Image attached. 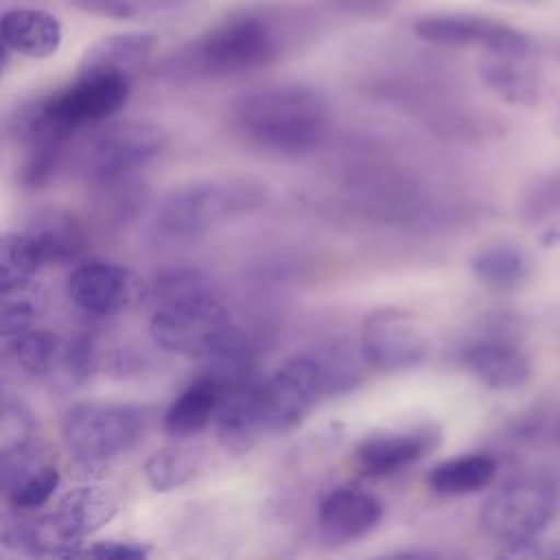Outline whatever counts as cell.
<instances>
[{
  "mask_svg": "<svg viewBox=\"0 0 560 560\" xmlns=\"http://www.w3.org/2000/svg\"><path fill=\"white\" fill-rule=\"evenodd\" d=\"M319 26V15L298 4H256L232 11L184 42L160 63L171 83L219 81L269 68Z\"/></svg>",
  "mask_w": 560,
  "mask_h": 560,
  "instance_id": "cell-1",
  "label": "cell"
},
{
  "mask_svg": "<svg viewBox=\"0 0 560 560\" xmlns=\"http://www.w3.org/2000/svg\"><path fill=\"white\" fill-rule=\"evenodd\" d=\"M328 103L311 85L271 83L241 94L230 109V125L252 151L273 158L313 153L328 131Z\"/></svg>",
  "mask_w": 560,
  "mask_h": 560,
  "instance_id": "cell-2",
  "label": "cell"
},
{
  "mask_svg": "<svg viewBox=\"0 0 560 560\" xmlns=\"http://www.w3.org/2000/svg\"><path fill=\"white\" fill-rule=\"evenodd\" d=\"M155 311L149 322L151 339L175 354L208 359L236 332L228 308L199 269H168L151 289Z\"/></svg>",
  "mask_w": 560,
  "mask_h": 560,
  "instance_id": "cell-3",
  "label": "cell"
},
{
  "mask_svg": "<svg viewBox=\"0 0 560 560\" xmlns=\"http://www.w3.org/2000/svg\"><path fill=\"white\" fill-rule=\"evenodd\" d=\"M265 188L245 177H212L171 190L153 210L149 232L164 245H190L219 225L258 210Z\"/></svg>",
  "mask_w": 560,
  "mask_h": 560,
  "instance_id": "cell-4",
  "label": "cell"
},
{
  "mask_svg": "<svg viewBox=\"0 0 560 560\" xmlns=\"http://www.w3.org/2000/svg\"><path fill=\"white\" fill-rule=\"evenodd\" d=\"M560 512V486L542 472H523L499 486L481 505L479 529L503 545V556L538 540Z\"/></svg>",
  "mask_w": 560,
  "mask_h": 560,
  "instance_id": "cell-5",
  "label": "cell"
},
{
  "mask_svg": "<svg viewBox=\"0 0 560 560\" xmlns=\"http://www.w3.org/2000/svg\"><path fill=\"white\" fill-rule=\"evenodd\" d=\"M149 424L147 409L127 402H79L61 418V440L81 468H103L131 451Z\"/></svg>",
  "mask_w": 560,
  "mask_h": 560,
  "instance_id": "cell-6",
  "label": "cell"
},
{
  "mask_svg": "<svg viewBox=\"0 0 560 560\" xmlns=\"http://www.w3.org/2000/svg\"><path fill=\"white\" fill-rule=\"evenodd\" d=\"M166 131L153 120H116L96 129L79 151V171L92 182L140 173L166 147Z\"/></svg>",
  "mask_w": 560,
  "mask_h": 560,
  "instance_id": "cell-7",
  "label": "cell"
},
{
  "mask_svg": "<svg viewBox=\"0 0 560 560\" xmlns=\"http://www.w3.org/2000/svg\"><path fill=\"white\" fill-rule=\"evenodd\" d=\"M328 398L322 365L313 352L287 359L262 381V416L269 433L298 429Z\"/></svg>",
  "mask_w": 560,
  "mask_h": 560,
  "instance_id": "cell-8",
  "label": "cell"
},
{
  "mask_svg": "<svg viewBox=\"0 0 560 560\" xmlns=\"http://www.w3.org/2000/svg\"><path fill=\"white\" fill-rule=\"evenodd\" d=\"M413 35L442 48H479L486 55H532L534 44L521 28L479 13L435 11L420 15Z\"/></svg>",
  "mask_w": 560,
  "mask_h": 560,
  "instance_id": "cell-9",
  "label": "cell"
},
{
  "mask_svg": "<svg viewBox=\"0 0 560 560\" xmlns=\"http://www.w3.org/2000/svg\"><path fill=\"white\" fill-rule=\"evenodd\" d=\"M66 291L79 311L96 317H112L129 311L144 298V282L125 265L85 260L70 271Z\"/></svg>",
  "mask_w": 560,
  "mask_h": 560,
  "instance_id": "cell-10",
  "label": "cell"
},
{
  "mask_svg": "<svg viewBox=\"0 0 560 560\" xmlns=\"http://www.w3.org/2000/svg\"><path fill=\"white\" fill-rule=\"evenodd\" d=\"M361 354L374 370L402 372L420 365L427 341L416 319L400 308H376L361 324Z\"/></svg>",
  "mask_w": 560,
  "mask_h": 560,
  "instance_id": "cell-11",
  "label": "cell"
},
{
  "mask_svg": "<svg viewBox=\"0 0 560 560\" xmlns=\"http://www.w3.org/2000/svg\"><path fill=\"white\" fill-rule=\"evenodd\" d=\"M440 442L442 431L433 422L376 431L354 446L352 466L365 477H392L431 455Z\"/></svg>",
  "mask_w": 560,
  "mask_h": 560,
  "instance_id": "cell-12",
  "label": "cell"
},
{
  "mask_svg": "<svg viewBox=\"0 0 560 560\" xmlns=\"http://www.w3.org/2000/svg\"><path fill=\"white\" fill-rule=\"evenodd\" d=\"M214 431L219 444L234 455H243L258 444L267 431L262 416V378L252 374L225 385L214 416Z\"/></svg>",
  "mask_w": 560,
  "mask_h": 560,
  "instance_id": "cell-13",
  "label": "cell"
},
{
  "mask_svg": "<svg viewBox=\"0 0 560 560\" xmlns=\"http://www.w3.org/2000/svg\"><path fill=\"white\" fill-rule=\"evenodd\" d=\"M459 361L492 392H514L532 378V361L527 352L514 339L503 335L472 339L464 346Z\"/></svg>",
  "mask_w": 560,
  "mask_h": 560,
  "instance_id": "cell-14",
  "label": "cell"
},
{
  "mask_svg": "<svg viewBox=\"0 0 560 560\" xmlns=\"http://www.w3.org/2000/svg\"><path fill=\"white\" fill-rule=\"evenodd\" d=\"M383 518V503L354 486H337L319 501L317 523L330 542L365 538Z\"/></svg>",
  "mask_w": 560,
  "mask_h": 560,
  "instance_id": "cell-15",
  "label": "cell"
},
{
  "mask_svg": "<svg viewBox=\"0 0 560 560\" xmlns=\"http://www.w3.org/2000/svg\"><path fill=\"white\" fill-rule=\"evenodd\" d=\"M158 46V37L147 31H120L96 39L79 59L77 72L107 74L133 81L147 68Z\"/></svg>",
  "mask_w": 560,
  "mask_h": 560,
  "instance_id": "cell-16",
  "label": "cell"
},
{
  "mask_svg": "<svg viewBox=\"0 0 560 560\" xmlns=\"http://www.w3.org/2000/svg\"><path fill=\"white\" fill-rule=\"evenodd\" d=\"M0 37L4 52L26 59H46L55 55L63 39L61 22L35 7H11L0 18Z\"/></svg>",
  "mask_w": 560,
  "mask_h": 560,
  "instance_id": "cell-17",
  "label": "cell"
},
{
  "mask_svg": "<svg viewBox=\"0 0 560 560\" xmlns=\"http://www.w3.org/2000/svg\"><path fill=\"white\" fill-rule=\"evenodd\" d=\"M479 77L503 103L534 107L542 98V77L532 55H486Z\"/></svg>",
  "mask_w": 560,
  "mask_h": 560,
  "instance_id": "cell-18",
  "label": "cell"
},
{
  "mask_svg": "<svg viewBox=\"0 0 560 560\" xmlns=\"http://www.w3.org/2000/svg\"><path fill=\"white\" fill-rule=\"evenodd\" d=\"M223 389V383L210 372L190 381L166 407L162 418L164 433L182 440L203 431L210 422H214Z\"/></svg>",
  "mask_w": 560,
  "mask_h": 560,
  "instance_id": "cell-19",
  "label": "cell"
},
{
  "mask_svg": "<svg viewBox=\"0 0 560 560\" xmlns=\"http://www.w3.org/2000/svg\"><path fill=\"white\" fill-rule=\"evenodd\" d=\"M118 512V501L101 486H77L68 490L50 512L66 538L81 545L85 536L101 529Z\"/></svg>",
  "mask_w": 560,
  "mask_h": 560,
  "instance_id": "cell-20",
  "label": "cell"
},
{
  "mask_svg": "<svg viewBox=\"0 0 560 560\" xmlns=\"http://www.w3.org/2000/svg\"><path fill=\"white\" fill-rule=\"evenodd\" d=\"M35 236L46 265H66L81 258L88 247V230L81 219L68 210H44L26 228Z\"/></svg>",
  "mask_w": 560,
  "mask_h": 560,
  "instance_id": "cell-21",
  "label": "cell"
},
{
  "mask_svg": "<svg viewBox=\"0 0 560 560\" xmlns=\"http://www.w3.org/2000/svg\"><path fill=\"white\" fill-rule=\"evenodd\" d=\"M499 462L492 453L477 451L435 464L427 472V486L442 497H464L488 488L497 475Z\"/></svg>",
  "mask_w": 560,
  "mask_h": 560,
  "instance_id": "cell-22",
  "label": "cell"
},
{
  "mask_svg": "<svg viewBox=\"0 0 560 560\" xmlns=\"http://www.w3.org/2000/svg\"><path fill=\"white\" fill-rule=\"evenodd\" d=\"M4 348H7V354L11 357V361L24 374L55 383V378L63 365V359H66L68 339L59 337L52 330L33 326L31 330H26L13 339H7Z\"/></svg>",
  "mask_w": 560,
  "mask_h": 560,
  "instance_id": "cell-23",
  "label": "cell"
},
{
  "mask_svg": "<svg viewBox=\"0 0 560 560\" xmlns=\"http://www.w3.org/2000/svg\"><path fill=\"white\" fill-rule=\"evenodd\" d=\"M470 271L483 287L505 293L518 289L527 280L529 258L518 245L497 241L472 254Z\"/></svg>",
  "mask_w": 560,
  "mask_h": 560,
  "instance_id": "cell-24",
  "label": "cell"
},
{
  "mask_svg": "<svg viewBox=\"0 0 560 560\" xmlns=\"http://www.w3.org/2000/svg\"><path fill=\"white\" fill-rule=\"evenodd\" d=\"M46 267L39 243L26 230L4 232L0 241V289L2 293L28 289L37 271Z\"/></svg>",
  "mask_w": 560,
  "mask_h": 560,
  "instance_id": "cell-25",
  "label": "cell"
},
{
  "mask_svg": "<svg viewBox=\"0 0 560 560\" xmlns=\"http://www.w3.org/2000/svg\"><path fill=\"white\" fill-rule=\"evenodd\" d=\"M96 192V208L103 219L120 225L131 221L147 203V186L136 175H125L116 179H105L94 184Z\"/></svg>",
  "mask_w": 560,
  "mask_h": 560,
  "instance_id": "cell-26",
  "label": "cell"
},
{
  "mask_svg": "<svg viewBox=\"0 0 560 560\" xmlns=\"http://www.w3.org/2000/svg\"><path fill=\"white\" fill-rule=\"evenodd\" d=\"M313 354L322 365L328 398L343 396L363 383V365H368V361L363 354L357 357L346 341H330L317 348Z\"/></svg>",
  "mask_w": 560,
  "mask_h": 560,
  "instance_id": "cell-27",
  "label": "cell"
},
{
  "mask_svg": "<svg viewBox=\"0 0 560 560\" xmlns=\"http://www.w3.org/2000/svg\"><path fill=\"white\" fill-rule=\"evenodd\" d=\"M197 472V457L179 446H164L144 462V479L155 492H173Z\"/></svg>",
  "mask_w": 560,
  "mask_h": 560,
  "instance_id": "cell-28",
  "label": "cell"
},
{
  "mask_svg": "<svg viewBox=\"0 0 560 560\" xmlns=\"http://www.w3.org/2000/svg\"><path fill=\"white\" fill-rule=\"evenodd\" d=\"M59 481H61V472L52 459V462L44 464L42 468H37L35 472H31L28 477H24L11 490H7L4 492L7 505L13 510L33 512V510L42 508L44 503H48V499L59 488Z\"/></svg>",
  "mask_w": 560,
  "mask_h": 560,
  "instance_id": "cell-29",
  "label": "cell"
},
{
  "mask_svg": "<svg viewBox=\"0 0 560 560\" xmlns=\"http://www.w3.org/2000/svg\"><path fill=\"white\" fill-rule=\"evenodd\" d=\"M521 212L529 223L549 219L551 214L558 217L560 214V173H551L536 179L523 197Z\"/></svg>",
  "mask_w": 560,
  "mask_h": 560,
  "instance_id": "cell-30",
  "label": "cell"
},
{
  "mask_svg": "<svg viewBox=\"0 0 560 560\" xmlns=\"http://www.w3.org/2000/svg\"><path fill=\"white\" fill-rule=\"evenodd\" d=\"M35 319H37V306L26 293V289L2 293V315H0L2 341L31 330L35 326Z\"/></svg>",
  "mask_w": 560,
  "mask_h": 560,
  "instance_id": "cell-31",
  "label": "cell"
},
{
  "mask_svg": "<svg viewBox=\"0 0 560 560\" xmlns=\"http://www.w3.org/2000/svg\"><path fill=\"white\" fill-rule=\"evenodd\" d=\"M151 553V547L131 538H105L81 549V556L101 560H142Z\"/></svg>",
  "mask_w": 560,
  "mask_h": 560,
  "instance_id": "cell-32",
  "label": "cell"
},
{
  "mask_svg": "<svg viewBox=\"0 0 560 560\" xmlns=\"http://www.w3.org/2000/svg\"><path fill=\"white\" fill-rule=\"evenodd\" d=\"M337 13L359 18V20H381L387 18L398 0H324Z\"/></svg>",
  "mask_w": 560,
  "mask_h": 560,
  "instance_id": "cell-33",
  "label": "cell"
},
{
  "mask_svg": "<svg viewBox=\"0 0 560 560\" xmlns=\"http://www.w3.org/2000/svg\"><path fill=\"white\" fill-rule=\"evenodd\" d=\"M79 11L107 18V20H129L136 15V0H70Z\"/></svg>",
  "mask_w": 560,
  "mask_h": 560,
  "instance_id": "cell-34",
  "label": "cell"
},
{
  "mask_svg": "<svg viewBox=\"0 0 560 560\" xmlns=\"http://www.w3.org/2000/svg\"><path fill=\"white\" fill-rule=\"evenodd\" d=\"M540 243L545 247H560V214L540 232Z\"/></svg>",
  "mask_w": 560,
  "mask_h": 560,
  "instance_id": "cell-35",
  "label": "cell"
},
{
  "mask_svg": "<svg viewBox=\"0 0 560 560\" xmlns=\"http://www.w3.org/2000/svg\"><path fill=\"white\" fill-rule=\"evenodd\" d=\"M553 127H556V133L560 136V105H558V112H556V118H553Z\"/></svg>",
  "mask_w": 560,
  "mask_h": 560,
  "instance_id": "cell-36",
  "label": "cell"
},
{
  "mask_svg": "<svg viewBox=\"0 0 560 560\" xmlns=\"http://www.w3.org/2000/svg\"><path fill=\"white\" fill-rule=\"evenodd\" d=\"M556 440L560 444V416H558V422H556Z\"/></svg>",
  "mask_w": 560,
  "mask_h": 560,
  "instance_id": "cell-37",
  "label": "cell"
},
{
  "mask_svg": "<svg viewBox=\"0 0 560 560\" xmlns=\"http://www.w3.org/2000/svg\"><path fill=\"white\" fill-rule=\"evenodd\" d=\"M527 2H529V0H527Z\"/></svg>",
  "mask_w": 560,
  "mask_h": 560,
  "instance_id": "cell-38",
  "label": "cell"
},
{
  "mask_svg": "<svg viewBox=\"0 0 560 560\" xmlns=\"http://www.w3.org/2000/svg\"><path fill=\"white\" fill-rule=\"evenodd\" d=\"M558 57H560V55H558Z\"/></svg>",
  "mask_w": 560,
  "mask_h": 560,
  "instance_id": "cell-39",
  "label": "cell"
}]
</instances>
